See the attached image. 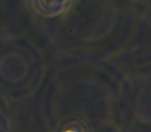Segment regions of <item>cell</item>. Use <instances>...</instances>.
Listing matches in <instances>:
<instances>
[{"label": "cell", "mask_w": 151, "mask_h": 132, "mask_svg": "<svg viewBox=\"0 0 151 132\" xmlns=\"http://www.w3.org/2000/svg\"><path fill=\"white\" fill-rule=\"evenodd\" d=\"M35 9L47 17H56L69 7L71 0H32Z\"/></svg>", "instance_id": "1"}]
</instances>
